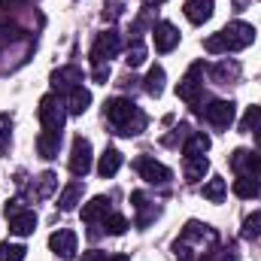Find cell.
Masks as SVG:
<instances>
[{"instance_id":"obj_10","label":"cell","mask_w":261,"mask_h":261,"mask_svg":"<svg viewBox=\"0 0 261 261\" xmlns=\"http://www.w3.org/2000/svg\"><path fill=\"white\" fill-rule=\"evenodd\" d=\"M231 167L237 170V176H258L261 173V152L237 149V152L231 155Z\"/></svg>"},{"instance_id":"obj_1","label":"cell","mask_w":261,"mask_h":261,"mask_svg":"<svg viewBox=\"0 0 261 261\" xmlns=\"http://www.w3.org/2000/svg\"><path fill=\"white\" fill-rule=\"evenodd\" d=\"M103 116L110 119V125L119 130L122 137H137V134H143L146 130V113L128 100V97H113V100H107L103 103Z\"/></svg>"},{"instance_id":"obj_5","label":"cell","mask_w":261,"mask_h":261,"mask_svg":"<svg viewBox=\"0 0 261 261\" xmlns=\"http://www.w3.org/2000/svg\"><path fill=\"white\" fill-rule=\"evenodd\" d=\"M176 94H179V100H186V103H192V107L200 103V97H203V64H200V61L189 67V73H186L182 82L176 85Z\"/></svg>"},{"instance_id":"obj_4","label":"cell","mask_w":261,"mask_h":261,"mask_svg":"<svg viewBox=\"0 0 261 261\" xmlns=\"http://www.w3.org/2000/svg\"><path fill=\"white\" fill-rule=\"evenodd\" d=\"M40 122H43V130H61L67 119V107L61 103V97L52 91L46 97H40V110H37Z\"/></svg>"},{"instance_id":"obj_34","label":"cell","mask_w":261,"mask_h":261,"mask_svg":"<svg viewBox=\"0 0 261 261\" xmlns=\"http://www.w3.org/2000/svg\"><path fill=\"white\" fill-rule=\"evenodd\" d=\"M234 258H237L234 249H216V252H206V258L200 261H234Z\"/></svg>"},{"instance_id":"obj_29","label":"cell","mask_w":261,"mask_h":261,"mask_svg":"<svg viewBox=\"0 0 261 261\" xmlns=\"http://www.w3.org/2000/svg\"><path fill=\"white\" fill-rule=\"evenodd\" d=\"M28 249L21 243H0V261H24Z\"/></svg>"},{"instance_id":"obj_14","label":"cell","mask_w":261,"mask_h":261,"mask_svg":"<svg viewBox=\"0 0 261 261\" xmlns=\"http://www.w3.org/2000/svg\"><path fill=\"white\" fill-rule=\"evenodd\" d=\"M9 219V231L12 234H18V237H28V234H34V228H37V213L34 210H15V213H9L6 216Z\"/></svg>"},{"instance_id":"obj_24","label":"cell","mask_w":261,"mask_h":261,"mask_svg":"<svg viewBox=\"0 0 261 261\" xmlns=\"http://www.w3.org/2000/svg\"><path fill=\"white\" fill-rule=\"evenodd\" d=\"M206 170H210V161H206L203 155H197V158H186V170H182V173H186L189 182H200Z\"/></svg>"},{"instance_id":"obj_36","label":"cell","mask_w":261,"mask_h":261,"mask_svg":"<svg viewBox=\"0 0 261 261\" xmlns=\"http://www.w3.org/2000/svg\"><path fill=\"white\" fill-rule=\"evenodd\" d=\"M9 128H12V122H9L6 116H0V152H3V146H6V140H9Z\"/></svg>"},{"instance_id":"obj_40","label":"cell","mask_w":261,"mask_h":261,"mask_svg":"<svg viewBox=\"0 0 261 261\" xmlns=\"http://www.w3.org/2000/svg\"><path fill=\"white\" fill-rule=\"evenodd\" d=\"M110 261H130V258H128V255H113Z\"/></svg>"},{"instance_id":"obj_8","label":"cell","mask_w":261,"mask_h":261,"mask_svg":"<svg viewBox=\"0 0 261 261\" xmlns=\"http://www.w3.org/2000/svg\"><path fill=\"white\" fill-rule=\"evenodd\" d=\"M137 173L149 182V186H164V182H170V167H164L161 161H155V158H149V155H143V158H137Z\"/></svg>"},{"instance_id":"obj_19","label":"cell","mask_w":261,"mask_h":261,"mask_svg":"<svg viewBox=\"0 0 261 261\" xmlns=\"http://www.w3.org/2000/svg\"><path fill=\"white\" fill-rule=\"evenodd\" d=\"M82 192H85V186L79 182V179H73V182H67L61 197H58V206H61V213H70V210H76V203H82Z\"/></svg>"},{"instance_id":"obj_21","label":"cell","mask_w":261,"mask_h":261,"mask_svg":"<svg viewBox=\"0 0 261 261\" xmlns=\"http://www.w3.org/2000/svg\"><path fill=\"white\" fill-rule=\"evenodd\" d=\"M88 103H91V91L82 88V85L67 94V113H70V116H82V113L88 110Z\"/></svg>"},{"instance_id":"obj_13","label":"cell","mask_w":261,"mask_h":261,"mask_svg":"<svg viewBox=\"0 0 261 261\" xmlns=\"http://www.w3.org/2000/svg\"><path fill=\"white\" fill-rule=\"evenodd\" d=\"M79 85H82V70H79V67H58V70H55V73H52V88H55V91H67V94H70V91H73V88H79Z\"/></svg>"},{"instance_id":"obj_37","label":"cell","mask_w":261,"mask_h":261,"mask_svg":"<svg viewBox=\"0 0 261 261\" xmlns=\"http://www.w3.org/2000/svg\"><path fill=\"white\" fill-rule=\"evenodd\" d=\"M82 261H110V258L100 249H88V252H82Z\"/></svg>"},{"instance_id":"obj_18","label":"cell","mask_w":261,"mask_h":261,"mask_svg":"<svg viewBox=\"0 0 261 261\" xmlns=\"http://www.w3.org/2000/svg\"><path fill=\"white\" fill-rule=\"evenodd\" d=\"M186 18L192 24H203L213 18V0H186Z\"/></svg>"},{"instance_id":"obj_9","label":"cell","mask_w":261,"mask_h":261,"mask_svg":"<svg viewBox=\"0 0 261 261\" xmlns=\"http://www.w3.org/2000/svg\"><path fill=\"white\" fill-rule=\"evenodd\" d=\"M88 170H91V143L85 137H76L73 149H70V173L82 179Z\"/></svg>"},{"instance_id":"obj_3","label":"cell","mask_w":261,"mask_h":261,"mask_svg":"<svg viewBox=\"0 0 261 261\" xmlns=\"http://www.w3.org/2000/svg\"><path fill=\"white\" fill-rule=\"evenodd\" d=\"M252 43H255V28L246 24V21H231V24H225L219 34L206 37L203 49L213 52V55H219V52H240V49H246V46H252Z\"/></svg>"},{"instance_id":"obj_20","label":"cell","mask_w":261,"mask_h":261,"mask_svg":"<svg viewBox=\"0 0 261 261\" xmlns=\"http://www.w3.org/2000/svg\"><path fill=\"white\" fill-rule=\"evenodd\" d=\"M130 200H134V206L140 210V216H137V228H146V225H149V222L161 213L155 203H149V200H146V195H143V192H134V195H130Z\"/></svg>"},{"instance_id":"obj_16","label":"cell","mask_w":261,"mask_h":261,"mask_svg":"<svg viewBox=\"0 0 261 261\" xmlns=\"http://www.w3.org/2000/svg\"><path fill=\"white\" fill-rule=\"evenodd\" d=\"M58 149H61V130H43V134L37 137V152H40L46 161L58 158Z\"/></svg>"},{"instance_id":"obj_6","label":"cell","mask_w":261,"mask_h":261,"mask_svg":"<svg viewBox=\"0 0 261 261\" xmlns=\"http://www.w3.org/2000/svg\"><path fill=\"white\" fill-rule=\"evenodd\" d=\"M119 49H122V37H119V31H103L97 40H94V46H91V61L94 64H100V61H107L110 64V58H116L119 55Z\"/></svg>"},{"instance_id":"obj_12","label":"cell","mask_w":261,"mask_h":261,"mask_svg":"<svg viewBox=\"0 0 261 261\" xmlns=\"http://www.w3.org/2000/svg\"><path fill=\"white\" fill-rule=\"evenodd\" d=\"M152 34H155V49H158L161 55H167V52H173V49L179 46V31H176L170 21H158V24L152 28Z\"/></svg>"},{"instance_id":"obj_35","label":"cell","mask_w":261,"mask_h":261,"mask_svg":"<svg viewBox=\"0 0 261 261\" xmlns=\"http://www.w3.org/2000/svg\"><path fill=\"white\" fill-rule=\"evenodd\" d=\"M91 79H94V82H103V85H107V79H110V64H107V61L94 64V73H91Z\"/></svg>"},{"instance_id":"obj_2","label":"cell","mask_w":261,"mask_h":261,"mask_svg":"<svg viewBox=\"0 0 261 261\" xmlns=\"http://www.w3.org/2000/svg\"><path fill=\"white\" fill-rule=\"evenodd\" d=\"M216 243H219L216 228H210V225H203V222H189V225L182 228L179 240L173 243V252H176L179 261H195V255L200 249H203V255H206V246H216Z\"/></svg>"},{"instance_id":"obj_26","label":"cell","mask_w":261,"mask_h":261,"mask_svg":"<svg viewBox=\"0 0 261 261\" xmlns=\"http://www.w3.org/2000/svg\"><path fill=\"white\" fill-rule=\"evenodd\" d=\"M225 195H228V182H225L222 176H213V179L203 186V197H206V200H213V203H222Z\"/></svg>"},{"instance_id":"obj_31","label":"cell","mask_w":261,"mask_h":261,"mask_svg":"<svg viewBox=\"0 0 261 261\" xmlns=\"http://www.w3.org/2000/svg\"><path fill=\"white\" fill-rule=\"evenodd\" d=\"M146 55H149L146 46H143L140 40H134L128 46V58H125V61H128V67H140V64H146Z\"/></svg>"},{"instance_id":"obj_39","label":"cell","mask_w":261,"mask_h":261,"mask_svg":"<svg viewBox=\"0 0 261 261\" xmlns=\"http://www.w3.org/2000/svg\"><path fill=\"white\" fill-rule=\"evenodd\" d=\"M143 3H146V6H152V3H155V6H161L164 0H143Z\"/></svg>"},{"instance_id":"obj_33","label":"cell","mask_w":261,"mask_h":261,"mask_svg":"<svg viewBox=\"0 0 261 261\" xmlns=\"http://www.w3.org/2000/svg\"><path fill=\"white\" fill-rule=\"evenodd\" d=\"M243 237H261V210L252 213V216H246V222H243Z\"/></svg>"},{"instance_id":"obj_11","label":"cell","mask_w":261,"mask_h":261,"mask_svg":"<svg viewBox=\"0 0 261 261\" xmlns=\"http://www.w3.org/2000/svg\"><path fill=\"white\" fill-rule=\"evenodd\" d=\"M49 249L58 255V258H73L76 255V234L70 228H58L52 237H49Z\"/></svg>"},{"instance_id":"obj_7","label":"cell","mask_w":261,"mask_h":261,"mask_svg":"<svg viewBox=\"0 0 261 261\" xmlns=\"http://www.w3.org/2000/svg\"><path fill=\"white\" fill-rule=\"evenodd\" d=\"M203 119L213 128H228L237 119V107H234V100H210L203 107Z\"/></svg>"},{"instance_id":"obj_23","label":"cell","mask_w":261,"mask_h":261,"mask_svg":"<svg viewBox=\"0 0 261 261\" xmlns=\"http://www.w3.org/2000/svg\"><path fill=\"white\" fill-rule=\"evenodd\" d=\"M206 149H210V137L203 130H195V134H189V140L182 146V155L186 158H197V155H206Z\"/></svg>"},{"instance_id":"obj_25","label":"cell","mask_w":261,"mask_h":261,"mask_svg":"<svg viewBox=\"0 0 261 261\" xmlns=\"http://www.w3.org/2000/svg\"><path fill=\"white\" fill-rule=\"evenodd\" d=\"M143 88H146V94H152V97H161V94H164V67H152V70H149V76H146V85H143Z\"/></svg>"},{"instance_id":"obj_15","label":"cell","mask_w":261,"mask_h":261,"mask_svg":"<svg viewBox=\"0 0 261 261\" xmlns=\"http://www.w3.org/2000/svg\"><path fill=\"white\" fill-rule=\"evenodd\" d=\"M110 216V197H103V195H97V197H91L85 206H82V222H88V225H103V219Z\"/></svg>"},{"instance_id":"obj_22","label":"cell","mask_w":261,"mask_h":261,"mask_svg":"<svg viewBox=\"0 0 261 261\" xmlns=\"http://www.w3.org/2000/svg\"><path fill=\"white\" fill-rule=\"evenodd\" d=\"M231 192L237 197H243V200H252V197L261 195V182L255 176H237L234 179V186H231Z\"/></svg>"},{"instance_id":"obj_17","label":"cell","mask_w":261,"mask_h":261,"mask_svg":"<svg viewBox=\"0 0 261 261\" xmlns=\"http://www.w3.org/2000/svg\"><path fill=\"white\" fill-rule=\"evenodd\" d=\"M122 161H125V158H122V152L110 146V149L100 155V161H97V173H100L103 179H110V176H116V173L122 170Z\"/></svg>"},{"instance_id":"obj_38","label":"cell","mask_w":261,"mask_h":261,"mask_svg":"<svg viewBox=\"0 0 261 261\" xmlns=\"http://www.w3.org/2000/svg\"><path fill=\"white\" fill-rule=\"evenodd\" d=\"M24 3H28V0H0V9L9 12V9H21Z\"/></svg>"},{"instance_id":"obj_27","label":"cell","mask_w":261,"mask_h":261,"mask_svg":"<svg viewBox=\"0 0 261 261\" xmlns=\"http://www.w3.org/2000/svg\"><path fill=\"white\" fill-rule=\"evenodd\" d=\"M103 228H107V234L119 237V234H125V231H128V219H125L122 213H110V216L103 219Z\"/></svg>"},{"instance_id":"obj_41","label":"cell","mask_w":261,"mask_h":261,"mask_svg":"<svg viewBox=\"0 0 261 261\" xmlns=\"http://www.w3.org/2000/svg\"><path fill=\"white\" fill-rule=\"evenodd\" d=\"M255 140H258V146H261V125L255 128Z\"/></svg>"},{"instance_id":"obj_28","label":"cell","mask_w":261,"mask_h":261,"mask_svg":"<svg viewBox=\"0 0 261 261\" xmlns=\"http://www.w3.org/2000/svg\"><path fill=\"white\" fill-rule=\"evenodd\" d=\"M237 76H240V64H237V61H231V64H228V61H222V64L213 67V79H216V82L237 79Z\"/></svg>"},{"instance_id":"obj_32","label":"cell","mask_w":261,"mask_h":261,"mask_svg":"<svg viewBox=\"0 0 261 261\" xmlns=\"http://www.w3.org/2000/svg\"><path fill=\"white\" fill-rule=\"evenodd\" d=\"M55 186H58V176H55L52 170H46V173L40 176V182H37V197H49L55 192Z\"/></svg>"},{"instance_id":"obj_30","label":"cell","mask_w":261,"mask_h":261,"mask_svg":"<svg viewBox=\"0 0 261 261\" xmlns=\"http://www.w3.org/2000/svg\"><path fill=\"white\" fill-rule=\"evenodd\" d=\"M258 125H261V107H249V110L243 113V119H240V130H243V134H252Z\"/></svg>"}]
</instances>
